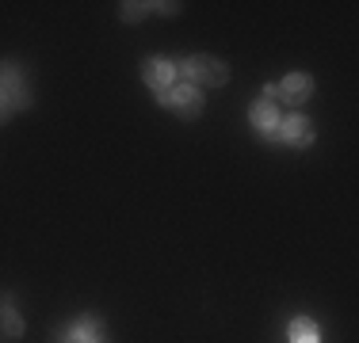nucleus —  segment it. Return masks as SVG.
I'll return each mask as SVG.
<instances>
[{
    "instance_id": "10",
    "label": "nucleus",
    "mask_w": 359,
    "mask_h": 343,
    "mask_svg": "<svg viewBox=\"0 0 359 343\" xmlns=\"http://www.w3.org/2000/svg\"><path fill=\"white\" fill-rule=\"evenodd\" d=\"M149 12H153V4H142V0H126V4L118 8V15H123L126 23H142Z\"/></svg>"
},
{
    "instance_id": "8",
    "label": "nucleus",
    "mask_w": 359,
    "mask_h": 343,
    "mask_svg": "<svg viewBox=\"0 0 359 343\" xmlns=\"http://www.w3.org/2000/svg\"><path fill=\"white\" fill-rule=\"evenodd\" d=\"M73 336L81 340V343H107V332H104V321H100V316H81V321L73 324Z\"/></svg>"
},
{
    "instance_id": "2",
    "label": "nucleus",
    "mask_w": 359,
    "mask_h": 343,
    "mask_svg": "<svg viewBox=\"0 0 359 343\" xmlns=\"http://www.w3.org/2000/svg\"><path fill=\"white\" fill-rule=\"evenodd\" d=\"M0 96L12 103V111L31 107V88L23 80V69L15 62H0Z\"/></svg>"
},
{
    "instance_id": "4",
    "label": "nucleus",
    "mask_w": 359,
    "mask_h": 343,
    "mask_svg": "<svg viewBox=\"0 0 359 343\" xmlns=\"http://www.w3.org/2000/svg\"><path fill=\"white\" fill-rule=\"evenodd\" d=\"M176 69H180V65L165 62V57H149V62L142 65V80L149 84V88L157 92V96H165V92L176 84Z\"/></svg>"
},
{
    "instance_id": "5",
    "label": "nucleus",
    "mask_w": 359,
    "mask_h": 343,
    "mask_svg": "<svg viewBox=\"0 0 359 343\" xmlns=\"http://www.w3.org/2000/svg\"><path fill=\"white\" fill-rule=\"evenodd\" d=\"M271 92H279V99H287V103H306L313 96V76L310 73H287L279 80V88H271Z\"/></svg>"
},
{
    "instance_id": "12",
    "label": "nucleus",
    "mask_w": 359,
    "mask_h": 343,
    "mask_svg": "<svg viewBox=\"0 0 359 343\" xmlns=\"http://www.w3.org/2000/svg\"><path fill=\"white\" fill-rule=\"evenodd\" d=\"M8 118H12V103L0 96V122H8Z\"/></svg>"
},
{
    "instance_id": "1",
    "label": "nucleus",
    "mask_w": 359,
    "mask_h": 343,
    "mask_svg": "<svg viewBox=\"0 0 359 343\" xmlns=\"http://www.w3.org/2000/svg\"><path fill=\"white\" fill-rule=\"evenodd\" d=\"M180 69H184V80L187 84H203V88H222V84L229 80V65L218 62V57H210V54L187 57Z\"/></svg>"
},
{
    "instance_id": "11",
    "label": "nucleus",
    "mask_w": 359,
    "mask_h": 343,
    "mask_svg": "<svg viewBox=\"0 0 359 343\" xmlns=\"http://www.w3.org/2000/svg\"><path fill=\"white\" fill-rule=\"evenodd\" d=\"M290 340L294 343H318V328L310 321H294L290 324Z\"/></svg>"
},
{
    "instance_id": "6",
    "label": "nucleus",
    "mask_w": 359,
    "mask_h": 343,
    "mask_svg": "<svg viewBox=\"0 0 359 343\" xmlns=\"http://www.w3.org/2000/svg\"><path fill=\"white\" fill-rule=\"evenodd\" d=\"M276 137H283L287 145H294V149H302V145L313 141V126L306 122L302 115H290V118H279V130Z\"/></svg>"
},
{
    "instance_id": "3",
    "label": "nucleus",
    "mask_w": 359,
    "mask_h": 343,
    "mask_svg": "<svg viewBox=\"0 0 359 343\" xmlns=\"http://www.w3.org/2000/svg\"><path fill=\"white\" fill-rule=\"evenodd\" d=\"M161 103H165V107H172L180 118H199L203 115V96H199V88H195V84H172V88L161 96Z\"/></svg>"
},
{
    "instance_id": "7",
    "label": "nucleus",
    "mask_w": 359,
    "mask_h": 343,
    "mask_svg": "<svg viewBox=\"0 0 359 343\" xmlns=\"http://www.w3.org/2000/svg\"><path fill=\"white\" fill-rule=\"evenodd\" d=\"M249 122L264 137H276V130H279V107H276V99H256L252 111H249Z\"/></svg>"
},
{
    "instance_id": "9",
    "label": "nucleus",
    "mask_w": 359,
    "mask_h": 343,
    "mask_svg": "<svg viewBox=\"0 0 359 343\" xmlns=\"http://www.w3.org/2000/svg\"><path fill=\"white\" fill-rule=\"evenodd\" d=\"M23 336V321L12 305H0V340H20Z\"/></svg>"
},
{
    "instance_id": "13",
    "label": "nucleus",
    "mask_w": 359,
    "mask_h": 343,
    "mask_svg": "<svg viewBox=\"0 0 359 343\" xmlns=\"http://www.w3.org/2000/svg\"><path fill=\"white\" fill-rule=\"evenodd\" d=\"M180 4H153V12H161V15H172Z\"/></svg>"
}]
</instances>
